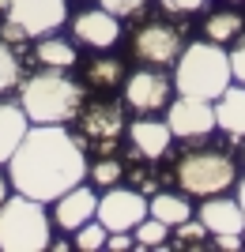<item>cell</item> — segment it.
I'll return each mask as SVG.
<instances>
[{
  "label": "cell",
  "instance_id": "cell-9",
  "mask_svg": "<svg viewBox=\"0 0 245 252\" xmlns=\"http://www.w3.org/2000/svg\"><path fill=\"white\" fill-rule=\"evenodd\" d=\"M185 49V38L174 23H143L132 34V53L151 68H170Z\"/></svg>",
  "mask_w": 245,
  "mask_h": 252
},
{
  "label": "cell",
  "instance_id": "cell-22",
  "mask_svg": "<svg viewBox=\"0 0 245 252\" xmlns=\"http://www.w3.org/2000/svg\"><path fill=\"white\" fill-rule=\"evenodd\" d=\"M132 233H136V249H166L170 245V226L155 215H147Z\"/></svg>",
  "mask_w": 245,
  "mask_h": 252
},
{
  "label": "cell",
  "instance_id": "cell-32",
  "mask_svg": "<svg viewBox=\"0 0 245 252\" xmlns=\"http://www.w3.org/2000/svg\"><path fill=\"white\" fill-rule=\"evenodd\" d=\"M238 203H242V211H245V177L238 181Z\"/></svg>",
  "mask_w": 245,
  "mask_h": 252
},
{
  "label": "cell",
  "instance_id": "cell-8",
  "mask_svg": "<svg viewBox=\"0 0 245 252\" xmlns=\"http://www.w3.org/2000/svg\"><path fill=\"white\" fill-rule=\"evenodd\" d=\"M151 215V203L143 192L125 189V185H113L98 196V215L95 219L106 226V230H136L140 222Z\"/></svg>",
  "mask_w": 245,
  "mask_h": 252
},
{
  "label": "cell",
  "instance_id": "cell-20",
  "mask_svg": "<svg viewBox=\"0 0 245 252\" xmlns=\"http://www.w3.org/2000/svg\"><path fill=\"white\" fill-rule=\"evenodd\" d=\"M242 34H245V15L242 11L223 8V11H211V15L204 19V38H211V42H219V45L238 42Z\"/></svg>",
  "mask_w": 245,
  "mask_h": 252
},
{
  "label": "cell",
  "instance_id": "cell-2",
  "mask_svg": "<svg viewBox=\"0 0 245 252\" xmlns=\"http://www.w3.org/2000/svg\"><path fill=\"white\" fill-rule=\"evenodd\" d=\"M87 102V87L68 72L42 68L19 83V105L31 125H72Z\"/></svg>",
  "mask_w": 245,
  "mask_h": 252
},
{
  "label": "cell",
  "instance_id": "cell-3",
  "mask_svg": "<svg viewBox=\"0 0 245 252\" xmlns=\"http://www.w3.org/2000/svg\"><path fill=\"white\" fill-rule=\"evenodd\" d=\"M234 83V68H230V53L211 38L200 42H185L181 57L174 61V91L192 98H215Z\"/></svg>",
  "mask_w": 245,
  "mask_h": 252
},
{
  "label": "cell",
  "instance_id": "cell-31",
  "mask_svg": "<svg viewBox=\"0 0 245 252\" xmlns=\"http://www.w3.org/2000/svg\"><path fill=\"white\" fill-rule=\"evenodd\" d=\"M8 196H11V181H8V177H4V173H0V203L8 200Z\"/></svg>",
  "mask_w": 245,
  "mask_h": 252
},
{
  "label": "cell",
  "instance_id": "cell-15",
  "mask_svg": "<svg viewBox=\"0 0 245 252\" xmlns=\"http://www.w3.org/2000/svg\"><path fill=\"white\" fill-rule=\"evenodd\" d=\"M196 219L208 226V233H245V211L238 200H226V196H208L196 211Z\"/></svg>",
  "mask_w": 245,
  "mask_h": 252
},
{
  "label": "cell",
  "instance_id": "cell-34",
  "mask_svg": "<svg viewBox=\"0 0 245 252\" xmlns=\"http://www.w3.org/2000/svg\"><path fill=\"white\" fill-rule=\"evenodd\" d=\"M242 237H245V233H242Z\"/></svg>",
  "mask_w": 245,
  "mask_h": 252
},
{
  "label": "cell",
  "instance_id": "cell-16",
  "mask_svg": "<svg viewBox=\"0 0 245 252\" xmlns=\"http://www.w3.org/2000/svg\"><path fill=\"white\" fill-rule=\"evenodd\" d=\"M27 132H31V117L23 113V105L0 94V166H8V158L15 155Z\"/></svg>",
  "mask_w": 245,
  "mask_h": 252
},
{
  "label": "cell",
  "instance_id": "cell-29",
  "mask_svg": "<svg viewBox=\"0 0 245 252\" xmlns=\"http://www.w3.org/2000/svg\"><path fill=\"white\" fill-rule=\"evenodd\" d=\"M230 68H234V79L245 83V34L234 42V53H230Z\"/></svg>",
  "mask_w": 245,
  "mask_h": 252
},
{
  "label": "cell",
  "instance_id": "cell-12",
  "mask_svg": "<svg viewBox=\"0 0 245 252\" xmlns=\"http://www.w3.org/2000/svg\"><path fill=\"white\" fill-rule=\"evenodd\" d=\"M79 128L87 139H95L102 151L117 147V139L125 136V105L121 102H95L79 109Z\"/></svg>",
  "mask_w": 245,
  "mask_h": 252
},
{
  "label": "cell",
  "instance_id": "cell-10",
  "mask_svg": "<svg viewBox=\"0 0 245 252\" xmlns=\"http://www.w3.org/2000/svg\"><path fill=\"white\" fill-rule=\"evenodd\" d=\"M166 125H170L174 139H208L215 132V102L208 98L177 94L166 105Z\"/></svg>",
  "mask_w": 245,
  "mask_h": 252
},
{
  "label": "cell",
  "instance_id": "cell-19",
  "mask_svg": "<svg viewBox=\"0 0 245 252\" xmlns=\"http://www.w3.org/2000/svg\"><path fill=\"white\" fill-rule=\"evenodd\" d=\"M83 87H95V91H113V87H125V61L121 57H91L83 64Z\"/></svg>",
  "mask_w": 245,
  "mask_h": 252
},
{
  "label": "cell",
  "instance_id": "cell-23",
  "mask_svg": "<svg viewBox=\"0 0 245 252\" xmlns=\"http://www.w3.org/2000/svg\"><path fill=\"white\" fill-rule=\"evenodd\" d=\"M23 83V68H19V57L11 49L8 38H0V94H8L11 87Z\"/></svg>",
  "mask_w": 245,
  "mask_h": 252
},
{
  "label": "cell",
  "instance_id": "cell-5",
  "mask_svg": "<svg viewBox=\"0 0 245 252\" xmlns=\"http://www.w3.org/2000/svg\"><path fill=\"white\" fill-rule=\"evenodd\" d=\"M174 177H177V189L185 196H196V200H208V196H223L226 189L238 185V166L226 151H211V147H196L185 151L174 166Z\"/></svg>",
  "mask_w": 245,
  "mask_h": 252
},
{
  "label": "cell",
  "instance_id": "cell-33",
  "mask_svg": "<svg viewBox=\"0 0 245 252\" xmlns=\"http://www.w3.org/2000/svg\"><path fill=\"white\" fill-rule=\"evenodd\" d=\"M230 4H245V0H230Z\"/></svg>",
  "mask_w": 245,
  "mask_h": 252
},
{
  "label": "cell",
  "instance_id": "cell-21",
  "mask_svg": "<svg viewBox=\"0 0 245 252\" xmlns=\"http://www.w3.org/2000/svg\"><path fill=\"white\" fill-rule=\"evenodd\" d=\"M147 203H151V215L162 219L170 230H174V226H181L185 219H192V203H189L185 192H155Z\"/></svg>",
  "mask_w": 245,
  "mask_h": 252
},
{
  "label": "cell",
  "instance_id": "cell-25",
  "mask_svg": "<svg viewBox=\"0 0 245 252\" xmlns=\"http://www.w3.org/2000/svg\"><path fill=\"white\" fill-rule=\"evenodd\" d=\"M121 173H125V166H121L117 158H98L87 177L95 181V189H113V185L121 181Z\"/></svg>",
  "mask_w": 245,
  "mask_h": 252
},
{
  "label": "cell",
  "instance_id": "cell-28",
  "mask_svg": "<svg viewBox=\"0 0 245 252\" xmlns=\"http://www.w3.org/2000/svg\"><path fill=\"white\" fill-rule=\"evenodd\" d=\"M162 11H170V15H196V11H204L211 0H159Z\"/></svg>",
  "mask_w": 245,
  "mask_h": 252
},
{
  "label": "cell",
  "instance_id": "cell-18",
  "mask_svg": "<svg viewBox=\"0 0 245 252\" xmlns=\"http://www.w3.org/2000/svg\"><path fill=\"white\" fill-rule=\"evenodd\" d=\"M34 61L42 64V68H57V72H72L75 64H79V53H75V42L61 38V34H42V38H34Z\"/></svg>",
  "mask_w": 245,
  "mask_h": 252
},
{
  "label": "cell",
  "instance_id": "cell-17",
  "mask_svg": "<svg viewBox=\"0 0 245 252\" xmlns=\"http://www.w3.org/2000/svg\"><path fill=\"white\" fill-rule=\"evenodd\" d=\"M215 125L223 128L226 136L245 139V83H230L223 94L215 98Z\"/></svg>",
  "mask_w": 245,
  "mask_h": 252
},
{
  "label": "cell",
  "instance_id": "cell-26",
  "mask_svg": "<svg viewBox=\"0 0 245 252\" xmlns=\"http://www.w3.org/2000/svg\"><path fill=\"white\" fill-rule=\"evenodd\" d=\"M174 230H177V249H185V245L196 249V245L208 241V226H204L200 219H185L181 226H174Z\"/></svg>",
  "mask_w": 245,
  "mask_h": 252
},
{
  "label": "cell",
  "instance_id": "cell-11",
  "mask_svg": "<svg viewBox=\"0 0 245 252\" xmlns=\"http://www.w3.org/2000/svg\"><path fill=\"white\" fill-rule=\"evenodd\" d=\"M72 42L87 45V49H113L121 42V19L113 11H106L102 4L87 11H75L72 15Z\"/></svg>",
  "mask_w": 245,
  "mask_h": 252
},
{
  "label": "cell",
  "instance_id": "cell-13",
  "mask_svg": "<svg viewBox=\"0 0 245 252\" xmlns=\"http://www.w3.org/2000/svg\"><path fill=\"white\" fill-rule=\"evenodd\" d=\"M49 215H53V226H57V230L75 233L83 222H91V219L98 215V196H95V189H91L87 181H79L75 189H68L64 196H57Z\"/></svg>",
  "mask_w": 245,
  "mask_h": 252
},
{
  "label": "cell",
  "instance_id": "cell-7",
  "mask_svg": "<svg viewBox=\"0 0 245 252\" xmlns=\"http://www.w3.org/2000/svg\"><path fill=\"white\" fill-rule=\"evenodd\" d=\"M174 102V79L159 68L143 64L140 72L125 75V105L132 113H159Z\"/></svg>",
  "mask_w": 245,
  "mask_h": 252
},
{
  "label": "cell",
  "instance_id": "cell-30",
  "mask_svg": "<svg viewBox=\"0 0 245 252\" xmlns=\"http://www.w3.org/2000/svg\"><path fill=\"white\" fill-rule=\"evenodd\" d=\"M211 241H215V249H223V252H242L245 249V237H242V233H215Z\"/></svg>",
  "mask_w": 245,
  "mask_h": 252
},
{
  "label": "cell",
  "instance_id": "cell-1",
  "mask_svg": "<svg viewBox=\"0 0 245 252\" xmlns=\"http://www.w3.org/2000/svg\"><path fill=\"white\" fill-rule=\"evenodd\" d=\"M87 173L91 166L83 139L72 136L68 125H31L15 155L8 158L11 192H23L42 203H53L57 196L75 189L79 181H87Z\"/></svg>",
  "mask_w": 245,
  "mask_h": 252
},
{
  "label": "cell",
  "instance_id": "cell-4",
  "mask_svg": "<svg viewBox=\"0 0 245 252\" xmlns=\"http://www.w3.org/2000/svg\"><path fill=\"white\" fill-rule=\"evenodd\" d=\"M53 241V215L42 200L11 192L0 203V252H42Z\"/></svg>",
  "mask_w": 245,
  "mask_h": 252
},
{
  "label": "cell",
  "instance_id": "cell-27",
  "mask_svg": "<svg viewBox=\"0 0 245 252\" xmlns=\"http://www.w3.org/2000/svg\"><path fill=\"white\" fill-rule=\"evenodd\" d=\"M106 11H113L117 19H128V15H140V11L147 8V0H98Z\"/></svg>",
  "mask_w": 245,
  "mask_h": 252
},
{
  "label": "cell",
  "instance_id": "cell-24",
  "mask_svg": "<svg viewBox=\"0 0 245 252\" xmlns=\"http://www.w3.org/2000/svg\"><path fill=\"white\" fill-rule=\"evenodd\" d=\"M106 237H109V230H106L98 219H91V222H83V226L75 230L72 245H75L79 252H98V249H106Z\"/></svg>",
  "mask_w": 245,
  "mask_h": 252
},
{
  "label": "cell",
  "instance_id": "cell-14",
  "mask_svg": "<svg viewBox=\"0 0 245 252\" xmlns=\"http://www.w3.org/2000/svg\"><path fill=\"white\" fill-rule=\"evenodd\" d=\"M128 143L136 151L140 158H151V162H159L174 143V132L166 121H155V117H140L128 125Z\"/></svg>",
  "mask_w": 245,
  "mask_h": 252
},
{
  "label": "cell",
  "instance_id": "cell-6",
  "mask_svg": "<svg viewBox=\"0 0 245 252\" xmlns=\"http://www.w3.org/2000/svg\"><path fill=\"white\" fill-rule=\"evenodd\" d=\"M68 23V0H8L4 15V38L8 42H27L53 34Z\"/></svg>",
  "mask_w": 245,
  "mask_h": 252
}]
</instances>
